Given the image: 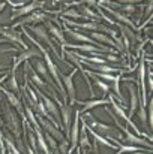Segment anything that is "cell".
<instances>
[{
  "label": "cell",
  "mask_w": 153,
  "mask_h": 154,
  "mask_svg": "<svg viewBox=\"0 0 153 154\" xmlns=\"http://www.w3.org/2000/svg\"><path fill=\"white\" fill-rule=\"evenodd\" d=\"M81 3H86L87 8H90V6H96V5H98L96 0H81Z\"/></svg>",
  "instance_id": "cell-35"
},
{
  "label": "cell",
  "mask_w": 153,
  "mask_h": 154,
  "mask_svg": "<svg viewBox=\"0 0 153 154\" xmlns=\"http://www.w3.org/2000/svg\"><path fill=\"white\" fill-rule=\"evenodd\" d=\"M32 30H33V33L38 36V39H41V41L47 42L51 48L54 50V52L57 54L56 48H54V47H53V44H51V39H50V36H48V32H47V29H45L44 26H33V27H32ZM57 55H59V54H57Z\"/></svg>",
  "instance_id": "cell-4"
},
{
  "label": "cell",
  "mask_w": 153,
  "mask_h": 154,
  "mask_svg": "<svg viewBox=\"0 0 153 154\" xmlns=\"http://www.w3.org/2000/svg\"><path fill=\"white\" fill-rule=\"evenodd\" d=\"M63 15H65V17H72V18H81V15H80L77 11H74V9H71V11H66Z\"/></svg>",
  "instance_id": "cell-31"
},
{
  "label": "cell",
  "mask_w": 153,
  "mask_h": 154,
  "mask_svg": "<svg viewBox=\"0 0 153 154\" xmlns=\"http://www.w3.org/2000/svg\"><path fill=\"white\" fill-rule=\"evenodd\" d=\"M128 87H129V91H131V114H134V111L138 106V93H137L135 85H131L129 84Z\"/></svg>",
  "instance_id": "cell-12"
},
{
  "label": "cell",
  "mask_w": 153,
  "mask_h": 154,
  "mask_svg": "<svg viewBox=\"0 0 153 154\" xmlns=\"http://www.w3.org/2000/svg\"><path fill=\"white\" fill-rule=\"evenodd\" d=\"M135 154H146V153H143V151H137ZM149 154H150V153H149Z\"/></svg>",
  "instance_id": "cell-44"
},
{
  "label": "cell",
  "mask_w": 153,
  "mask_h": 154,
  "mask_svg": "<svg viewBox=\"0 0 153 154\" xmlns=\"http://www.w3.org/2000/svg\"><path fill=\"white\" fill-rule=\"evenodd\" d=\"M122 132L126 133V142H131V144H140V145H143V147H147L149 150L152 148V145H150L149 142H146V139H141V138L134 136L129 130H126V129H123V127H122Z\"/></svg>",
  "instance_id": "cell-10"
},
{
  "label": "cell",
  "mask_w": 153,
  "mask_h": 154,
  "mask_svg": "<svg viewBox=\"0 0 153 154\" xmlns=\"http://www.w3.org/2000/svg\"><path fill=\"white\" fill-rule=\"evenodd\" d=\"M80 105H83V111H89L95 106H99V105H105L107 100H90V102H77Z\"/></svg>",
  "instance_id": "cell-19"
},
{
  "label": "cell",
  "mask_w": 153,
  "mask_h": 154,
  "mask_svg": "<svg viewBox=\"0 0 153 154\" xmlns=\"http://www.w3.org/2000/svg\"><path fill=\"white\" fill-rule=\"evenodd\" d=\"M90 67L96 69V70H101V73H113V72H117V69L111 67V66H107V64H89Z\"/></svg>",
  "instance_id": "cell-21"
},
{
  "label": "cell",
  "mask_w": 153,
  "mask_h": 154,
  "mask_svg": "<svg viewBox=\"0 0 153 154\" xmlns=\"http://www.w3.org/2000/svg\"><path fill=\"white\" fill-rule=\"evenodd\" d=\"M113 108H114V111H116V112H117V114H119V115L123 118V120H126V121H128V123H129V124L134 127V130H135V124H134V123H132V121H131V120H129L126 115H125V112H123V108H120L117 103H114V102H113Z\"/></svg>",
  "instance_id": "cell-24"
},
{
  "label": "cell",
  "mask_w": 153,
  "mask_h": 154,
  "mask_svg": "<svg viewBox=\"0 0 153 154\" xmlns=\"http://www.w3.org/2000/svg\"><path fill=\"white\" fill-rule=\"evenodd\" d=\"M45 138H47V141H48V144H50V147H51V148H53V150H57V144H56L54 138H53L51 135H47Z\"/></svg>",
  "instance_id": "cell-32"
},
{
  "label": "cell",
  "mask_w": 153,
  "mask_h": 154,
  "mask_svg": "<svg viewBox=\"0 0 153 154\" xmlns=\"http://www.w3.org/2000/svg\"><path fill=\"white\" fill-rule=\"evenodd\" d=\"M120 30H122L123 33H126V38H128L131 42H135V39H137V38H135V35H134V32H132V30H129V29H128V27H125V26H120Z\"/></svg>",
  "instance_id": "cell-28"
},
{
  "label": "cell",
  "mask_w": 153,
  "mask_h": 154,
  "mask_svg": "<svg viewBox=\"0 0 153 154\" xmlns=\"http://www.w3.org/2000/svg\"><path fill=\"white\" fill-rule=\"evenodd\" d=\"M6 117H8L9 129H11L15 135H20V123H18V120H17V115H15L11 109H8V111H6Z\"/></svg>",
  "instance_id": "cell-9"
},
{
  "label": "cell",
  "mask_w": 153,
  "mask_h": 154,
  "mask_svg": "<svg viewBox=\"0 0 153 154\" xmlns=\"http://www.w3.org/2000/svg\"><path fill=\"white\" fill-rule=\"evenodd\" d=\"M84 11H86L87 17H92V18H95V17H96V14H95V12L90 9V8H87V6H86V8H84Z\"/></svg>",
  "instance_id": "cell-37"
},
{
  "label": "cell",
  "mask_w": 153,
  "mask_h": 154,
  "mask_svg": "<svg viewBox=\"0 0 153 154\" xmlns=\"http://www.w3.org/2000/svg\"><path fill=\"white\" fill-rule=\"evenodd\" d=\"M135 150H137V147H125V148H122V150L119 151V154L126 153V151H135Z\"/></svg>",
  "instance_id": "cell-38"
},
{
  "label": "cell",
  "mask_w": 153,
  "mask_h": 154,
  "mask_svg": "<svg viewBox=\"0 0 153 154\" xmlns=\"http://www.w3.org/2000/svg\"><path fill=\"white\" fill-rule=\"evenodd\" d=\"M48 18L44 12H33L30 15H27L26 18H23L20 21V24H33V23H45Z\"/></svg>",
  "instance_id": "cell-5"
},
{
  "label": "cell",
  "mask_w": 153,
  "mask_h": 154,
  "mask_svg": "<svg viewBox=\"0 0 153 154\" xmlns=\"http://www.w3.org/2000/svg\"><path fill=\"white\" fill-rule=\"evenodd\" d=\"M3 42H8V39H5V38H0V44H3Z\"/></svg>",
  "instance_id": "cell-43"
},
{
  "label": "cell",
  "mask_w": 153,
  "mask_h": 154,
  "mask_svg": "<svg viewBox=\"0 0 153 154\" xmlns=\"http://www.w3.org/2000/svg\"><path fill=\"white\" fill-rule=\"evenodd\" d=\"M3 9H5V3L2 2V3H0V12H3Z\"/></svg>",
  "instance_id": "cell-41"
},
{
  "label": "cell",
  "mask_w": 153,
  "mask_h": 154,
  "mask_svg": "<svg viewBox=\"0 0 153 154\" xmlns=\"http://www.w3.org/2000/svg\"><path fill=\"white\" fill-rule=\"evenodd\" d=\"M69 47H72V48H75V50H81V51H86V52H98V51H108V50H105L104 47L99 45V48L98 47H93V45H69Z\"/></svg>",
  "instance_id": "cell-13"
},
{
  "label": "cell",
  "mask_w": 153,
  "mask_h": 154,
  "mask_svg": "<svg viewBox=\"0 0 153 154\" xmlns=\"http://www.w3.org/2000/svg\"><path fill=\"white\" fill-rule=\"evenodd\" d=\"M6 94H8V99H9V102L12 103V105H14V106H15V108H17V109H18V111L21 112V114H23V109H21V103L18 102V99H17V97L14 96V93H6Z\"/></svg>",
  "instance_id": "cell-26"
},
{
  "label": "cell",
  "mask_w": 153,
  "mask_h": 154,
  "mask_svg": "<svg viewBox=\"0 0 153 154\" xmlns=\"http://www.w3.org/2000/svg\"><path fill=\"white\" fill-rule=\"evenodd\" d=\"M44 57L47 58V66L50 67V72L51 75L54 76V79H56V82H57V85H59V88H62V91H63V87H62V82H60V76H59V72H57V67L54 66V63L51 61L50 55H48V52L44 51Z\"/></svg>",
  "instance_id": "cell-11"
},
{
  "label": "cell",
  "mask_w": 153,
  "mask_h": 154,
  "mask_svg": "<svg viewBox=\"0 0 153 154\" xmlns=\"http://www.w3.org/2000/svg\"><path fill=\"white\" fill-rule=\"evenodd\" d=\"M42 99H44V102H45V106H47V109L50 111L51 114L56 117V118H59V109H57V106L54 105V102H51L48 97H45V96H42Z\"/></svg>",
  "instance_id": "cell-20"
},
{
  "label": "cell",
  "mask_w": 153,
  "mask_h": 154,
  "mask_svg": "<svg viewBox=\"0 0 153 154\" xmlns=\"http://www.w3.org/2000/svg\"><path fill=\"white\" fill-rule=\"evenodd\" d=\"M92 35H93V39H95V41H99V42H104V44H110V45H113V47L116 45L110 38H107V36L102 35V33H92Z\"/></svg>",
  "instance_id": "cell-25"
},
{
  "label": "cell",
  "mask_w": 153,
  "mask_h": 154,
  "mask_svg": "<svg viewBox=\"0 0 153 154\" xmlns=\"http://www.w3.org/2000/svg\"><path fill=\"white\" fill-rule=\"evenodd\" d=\"M107 58H108V61H114V63H116V61H119V58H117L116 55H110V54H108V55H107Z\"/></svg>",
  "instance_id": "cell-40"
},
{
  "label": "cell",
  "mask_w": 153,
  "mask_h": 154,
  "mask_svg": "<svg viewBox=\"0 0 153 154\" xmlns=\"http://www.w3.org/2000/svg\"><path fill=\"white\" fill-rule=\"evenodd\" d=\"M59 148H60L62 154H66V153H68V142H66V139H65V141L60 144V147H59Z\"/></svg>",
  "instance_id": "cell-34"
},
{
  "label": "cell",
  "mask_w": 153,
  "mask_h": 154,
  "mask_svg": "<svg viewBox=\"0 0 153 154\" xmlns=\"http://www.w3.org/2000/svg\"><path fill=\"white\" fill-rule=\"evenodd\" d=\"M68 33V36L72 39V41H81V42H92V39L89 38V36H84V35H81V33H78V32H72V30H68L66 32Z\"/></svg>",
  "instance_id": "cell-17"
},
{
  "label": "cell",
  "mask_w": 153,
  "mask_h": 154,
  "mask_svg": "<svg viewBox=\"0 0 153 154\" xmlns=\"http://www.w3.org/2000/svg\"><path fill=\"white\" fill-rule=\"evenodd\" d=\"M96 85H99V87H101L102 90H104V93H107V91H108V85H105V84H102L101 81H99V79H96Z\"/></svg>",
  "instance_id": "cell-39"
},
{
  "label": "cell",
  "mask_w": 153,
  "mask_h": 154,
  "mask_svg": "<svg viewBox=\"0 0 153 154\" xmlns=\"http://www.w3.org/2000/svg\"><path fill=\"white\" fill-rule=\"evenodd\" d=\"M9 87H11V90L18 91V85H17V79H15V72L12 73V76H11V79H9Z\"/></svg>",
  "instance_id": "cell-30"
},
{
  "label": "cell",
  "mask_w": 153,
  "mask_h": 154,
  "mask_svg": "<svg viewBox=\"0 0 153 154\" xmlns=\"http://www.w3.org/2000/svg\"><path fill=\"white\" fill-rule=\"evenodd\" d=\"M65 23L69 24V26H77V27L89 29V30H101V32H107V33H108V30H110V29L104 27V26L99 24V23H86V24H80V23H74V21H69V20H65Z\"/></svg>",
  "instance_id": "cell-6"
},
{
  "label": "cell",
  "mask_w": 153,
  "mask_h": 154,
  "mask_svg": "<svg viewBox=\"0 0 153 154\" xmlns=\"http://www.w3.org/2000/svg\"><path fill=\"white\" fill-rule=\"evenodd\" d=\"M45 29H48L51 35H54V36H56L62 44H65V36H63V33H62V30H60L59 27H56V26H54V24H51V23H47Z\"/></svg>",
  "instance_id": "cell-14"
},
{
  "label": "cell",
  "mask_w": 153,
  "mask_h": 154,
  "mask_svg": "<svg viewBox=\"0 0 153 154\" xmlns=\"http://www.w3.org/2000/svg\"><path fill=\"white\" fill-rule=\"evenodd\" d=\"M62 112H63L65 124H66V127H69V123H71V114H72V108H71V106H62Z\"/></svg>",
  "instance_id": "cell-23"
},
{
  "label": "cell",
  "mask_w": 153,
  "mask_h": 154,
  "mask_svg": "<svg viewBox=\"0 0 153 154\" xmlns=\"http://www.w3.org/2000/svg\"><path fill=\"white\" fill-rule=\"evenodd\" d=\"M119 5H135V3H140L141 0H117Z\"/></svg>",
  "instance_id": "cell-33"
},
{
  "label": "cell",
  "mask_w": 153,
  "mask_h": 154,
  "mask_svg": "<svg viewBox=\"0 0 153 154\" xmlns=\"http://www.w3.org/2000/svg\"><path fill=\"white\" fill-rule=\"evenodd\" d=\"M39 58V51H38V48H30V50H27V51H24L20 57H17V60H15V63H14V69L21 63V61H24V60H27V58ZM12 69V70H14Z\"/></svg>",
  "instance_id": "cell-8"
},
{
  "label": "cell",
  "mask_w": 153,
  "mask_h": 154,
  "mask_svg": "<svg viewBox=\"0 0 153 154\" xmlns=\"http://www.w3.org/2000/svg\"><path fill=\"white\" fill-rule=\"evenodd\" d=\"M138 117H140V120H141V123H143V124H146V123H147V114H146V106H143V105H141V108H140V111H138Z\"/></svg>",
  "instance_id": "cell-29"
},
{
  "label": "cell",
  "mask_w": 153,
  "mask_h": 154,
  "mask_svg": "<svg viewBox=\"0 0 153 154\" xmlns=\"http://www.w3.org/2000/svg\"><path fill=\"white\" fill-rule=\"evenodd\" d=\"M77 70L74 69L69 75H62V79L66 85V90H68V96H69V102L71 105L75 103V85H74V76H75Z\"/></svg>",
  "instance_id": "cell-2"
},
{
  "label": "cell",
  "mask_w": 153,
  "mask_h": 154,
  "mask_svg": "<svg viewBox=\"0 0 153 154\" xmlns=\"http://www.w3.org/2000/svg\"><path fill=\"white\" fill-rule=\"evenodd\" d=\"M42 124L45 126V129H47V132H48L50 135H53L54 138H57V139H59L60 142H63V141H65V138H63V135H62L60 132H57V129H56L54 126H51V124H48V123H47L45 120H42Z\"/></svg>",
  "instance_id": "cell-15"
},
{
  "label": "cell",
  "mask_w": 153,
  "mask_h": 154,
  "mask_svg": "<svg viewBox=\"0 0 153 154\" xmlns=\"http://www.w3.org/2000/svg\"><path fill=\"white\" fill-rule=\"evenodd\" d=\"M35 67H36V70L44 76V78H47L48 79V73H47V66H45V63L42 61V60H36L35 61Z\"/></svg>",
  "instance_id": "cell-22"
},
{
  "label": "cell",
  "mask_w": 153,
  "mask_h": 154,
  "mask_svg": "<svg viewBox=\"0 0 153 154\" xmlns=\"http://www.w3.org/2000/svg\"><path fill=\"white\" fill-rule=\"evenodd\" d=\"M59 2H62V3H71V2H75V0H59Z\"/></svg>",
  "instance_id": "cell-42"
},
{
  "label": "cell",
  "mask_w": 153,
  "mask_h": 154,
  "mask_svg": "<svg viewBox=\"0 0 153 154\" xmlns=\"http://www.w3.org/2000/svg\"><path fill=\"white\" fill-rule=\"evenodd\" d=\"M78 144V112H75L74 127H72V145L75 147Z\"/></svg>",
  "instance_id": "cell-18"
},
{
  "label": "cell",
  "mask_w": 153,
  "mask_h": 154,
  "mask_svg": "<svg viewBox=\"0 0 153 154\" xmlns=\"http://www.w3.org/2000/svg\"><path fill=\"white\" fill-rule=\"evenodd\" d=\"M119 8L122 9V14H128V15H129V14H134V12L137 11L134 5H120Z\"/></svg>",
  "instance_id": "cell-27"
},
{
  "label": "cell",
  "mask_w": 153,
  "mask_h": 154,
  "mask_svg": "<svg viewBox=\"0 0 153 154\" xmlns=\"http://www.w3.org/2000/svg\"><path fill=\"white\" fill-rule=\"evenodd\" d=\"M87 118L90 120V126H92L93 129H96V130H98V133L107 135V136H111L113 139H120V138H122L120 132H119L116 127L108 126V124H104V123H101V121H96V120H93L90 115H87Z\"/></svg>",
  "instance_id": "cell-1"
},
{
  "label": "cell",
  "mask_w": 153,
  "mask_h": 154,
  "mask_svg": "<svg viewBox=\"0 0 153 154\" xmlns=\"http://www.w3.org/2000/svg\"><path fill=\"white\" fill-rule=\"evenodd\" d=\"M39 6H41V3L35 2V3H30V5L21 6V8H18V9H14V12H12V15H11V20H17V18H18V17H21V15L30 14V12H33L35 9H38Z\"/></svg>",
  "instance_id": "cell-3"
},
{
  "label": "cell",
  "mask_w": 153,
  "mask_h": 154,
  "mask_svg": "<svg viewBox=\"0 0 153 154\" xmlns=\"http://www.w3.org/2000/svg\"><path fill=\"white\" fill-rule=\"evenodd\" d=\"M33 81H35V82H36L38 85H41V87H44V82H42V79H41V78H39V76H38L36 73H33Z\"/></svg>",
  "instance_id": "cell-36"
},
{
  "label": "cell",
  "mask_w": 153,
  "mask_h": 154,
  "mask_svg": "<svg viewBox=\"0 0 153 154\" xmlns=\"http://www.w3.org/2000/svg\"><path fill=\"white\" fill-rule=\"evenodd\" d=\"M78 142H80V145H81L83 154H89V151L92 150V145H90V142H89V136H87V132H86V123H84L83 127H81V135H80Z\"/></svg>",
  "instance_id": "cell-7"
},
{
  "label": "cell",
  "mask_w": 153,
  "mask_h": 154,
  "mask_svg": "<svg viewBox=\"0 0 153 154\" xmlns=\"http://www.w3.org/2000/svg\"><path fill=\"white\" fill-rule=\"evenodd\" d=\"M107 11H108L110 14H113V15H114V17H116L117 20H120L122 23H125V24H128L129 27H132V29L135 27V26H134V23H132V21H131V20H129V18H128V17L125 15V14H120V12H116V11H113L111 8H108Z\"/></svg>",
  "instance_id": "cell-16"
}]
</instances>
